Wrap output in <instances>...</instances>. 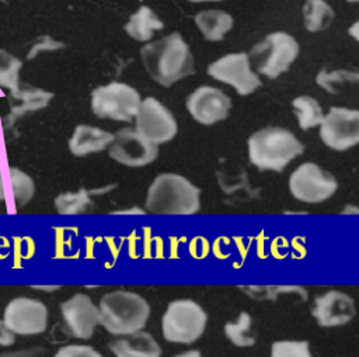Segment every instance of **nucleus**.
I'll list each match as a JSON object with an SVG mask.
<instances>
[{
	"label": "nucleus",
	"mask_w": 359,
	"mask_h": 357,
	"mask_svg": "<svg viewBox=\"0 0 359 357\" xmlns=\"http://www.w3.org/2000/svg\"><path fill=\"white\" fill-rule=\"evenodd\" d=\"M140 59L149 76L164 87L195 73L192 52L178 32L142 46Z\"/></svg>",
	"instance_id": "nucleus-1"
},
{
	"label": "nucleus",
	"mask_w": 359,
	"mask_h": 357,
	"mask_svg": "<svg viewBox=\"0 0 359 357\" xmlns=\"http://www.w3.org/2000/svg\"><path fill=\"white\" fill-rule=\"evenodd\" d=\"M144 207L157 215H194L201 209V190L181 174L163 173L150 184Z\"/></svg>",
	"instance_id": "nucleus-2"
},
{
	"label": "nucleus",
	"mask_w": 359,
	"mask_h": 357,
	"mask_svg": "<svg viewBox=\"0 0 359 357\" xmlns=\"http://www.w3.org/2000/svg\"><path fill=\"white\" fill-rule=\"evenodd\" d=\"M250 162L262 171H282L304 152V145L293 132L280 126L255 131L247 141Z\"/></svg>",
	"instance_id": "nucleus-3"
},
{
	"label": "nucleus",
	"mask_w": 359,
	"mask_h": 357,
	"mask_svg": "<svg viewBox=\"0 0 359 357\" xmlns=\"http://www.w3.org/2000/svg\"><path fill=\"white\" fill-rule=\"evenodd\" d=\"M101 325L114 336H126L139 330L150 316L149 302L137 292L115 290L100 299Z\"/></svg>",
	"instance_id": "nucleus-4"
},
{
	"label": "nucleus",
	"mask_w": 359,
	"mask_h": 357,
	"mask_svg": "<svg viewBox=\"0 0 359 357\" xmlns=\"http://www.w3.org/2000/svg\"><path fill=\"white\" fill-rule=\"evenodd\" d=\"M208 313L194 299H174L167 305L161 318V332L167 342L191 344L206 329Z\"/></svg>",
	"instance_id": "nucleus-5"
},
{
	"label": "nucleus",
	"mask_w": 359,
	"mask_h": 357,
	"mask_svg": "<svg viewBox=\"0 0 359 357\" xmlns=\"http://www.w3.org/2000/svg\"><path fill=\"white\" fill-rule=\"evenodd\" d=\"M250 55L259 73L275 79L294 62L299 55V44L290 34L275 31L257 44Z\"/></svg>",
	"instance_id": "nucleus-6"
},
{
	"label": "nucleus",
	"mask_w": 359,
	"mask_h": 357,
	"mask_svg": "<svg viewBox=\"0 0 359 357\" xmlns=\"http://www.w3.org/2000/svg\"><path fill=\"white\" fill-rule=\"evenodd\" d=\"M142 98L129 84L112 82L91 93V110L100 118L130 121L136 117Z\"/></svg>",
	"instance_id": "nucleus-7"
},
{
	"label": "nucleus",
	"mask_w": 359,
	"mask_h": 357,
	"mask_svg": "<svg viewBox=\"0 0 359 357\" xmlns=\"http://www.w3.org/2000/svg\"><path fill=\"white\" fill-rule=\"evenodd\" d=\"M290 194L306 204H320L332 197L338 188L337 178L320 164L306 162L289 176Z\"/></svg>",
	"instance_id": "nucleus-8"
},
{
	"label": "nucleus",
	"mask_w": 359,
	"mask_h": 357,
	"mask_svg": "<svg viewBox=\"0 0 359 357\" xmlns=\"http://www.w3.org/2000/svg\"><path fill=\"white\" fill-rule=\"evenodd\" d=\"M320 138L325 146L338 152L359 145V111L331 107L320 125Z\"/></svg>",
	"instance_id": "nucleus-9"
},
{
	"label": "nucleus",
	"mask_w": 359,
	"mask_h": 357,
	"mask_svg": "<svg viewBox=\"0 0 359 357\" xmlns=\"http://www.w3.org/2000/svg\"><path fill=\"white\" fill-rule=\"evenodd\" d=\"M3 322L15 335H39L48 327V308L39 299L17 297L6 305Z\"/></svg>",
	"instance_id": "nucleus-10"
},
{
	"label": "nucleus",
	"mask_w": 359,
	"mask_h": 357,
	"mask_svg": "<svg viewBox=\"0 0 359 357\" xmlns=\"http://www.w3.org/2000/svg\"><path fill=\"white\" fill-rule=\"evenodd\" d=\"M208 73L213 79L230 84L240 96L254 93L262 83L257 73L251 70L250 56L245 52L227 53L208 66Z\"/></svg>",
	"instance_id": "nucleus-11"
},
{
	"label": "nucleus",
	"mask_w": 359,
	"mask_h": 357,
	"mask_svg": "<svg viewBox=\"0 0 359 357\" xmlns=\"http://www.w3.org/2000/svg\"><path fill=\"white\" fill-rule=\"evenodd\" d=\"M135 129L150 142L160 145L171 141L178 126L174 115L160 101L147 97L142 100L135 117Z\"/></svg>",
	"instance_id": "nucleus-12"
},
{
	"label": "nucleus",
	"mask_w": 359,
	"mask_h": 357,
	"mask_svg": "<svg viewBox=\"0 0 359 357\" xmlns=\"http://www.w3.org/2000/svg\"><path fill=\"white\" fill-rule=\"evenodd\" d=\"M158 155V145L142 136L136 129L122 128L116 132L109 146V156L128 167H142Z\"/></svg>",
	"instance_id": "nucleus-13"
},
{
	"label": "nucleus",
	"mask_w": 359,
	"mask_h": 357,
	"mask_svg": "<svg viewBox=\"0 0 359 357\" xmlns=\"http://www.w3.org/2000/svg\"><path fill=\"white\" fill-rule=\"evenodd\" d=\"M311 316L321 327H339L356 316L355 299L339 290H328L314 298Z\"/></svg>",
	"instance_id": "nucleus-14"
},
{
	"label": "nucleus",
	"mask_w": 359,
	"mask_h": 357,
	"mask_svg": "<svg viewBox=\"0 0 359 357\" xmlns=\"http://www.w3.org/2000/svg\"><path fill=\"white\" fill-rule=\"evenodd\" d=\"M60 312L66 326L77 339H90L95 327L101 325L100 308L83 292L74 294L62 302Z\"/></svg>",
	"instance_id": "nucleus-15"
},
{
	"label": "nucleus",
	"mask_w": 359,
	"mask_h": 357,
	"mask_svg": "<svg viewBox=\"0 0 359 357\" xmlns=\"http://www.w3.org/2000/svg\"><path fill=\"white\" fill-rule=\"evenodd\" d=\"M192 118L202 125H213L227 118L231 101L227 94L212 86H201L187 98Z\"/></svg>",
	"instance_id": "nucleus-16"
},
{
	"label": "nucleus",
	"mask_w": 359,
	"mask_h": 357,
	"mask_svg": "<svg viewBox=\"0 0 359 357\" xmlns=\"http://www.w3.org/2000/svg\"><path fill=\"white\" fill-rule=\"evenodd\" d=\"M115 357H161L158 342L147 332L139 330L109 343Z\"/></svg>",
	"instance_id": "nucleus-17"
},
{
	"label": "nucleus",
	"mask_w": 359,
	"mask_h": 357,
	"mask_svg": "<svg viewBox=\"0 0 359 357\" xmlns=\"http://www.w3.org/2000/svg\"><path fill=\"white\" fill-rule=\"evenodd\" d=\"M6 188L8 190L4 193L1 202L11 201L15 209L25 207L35 193L32 178L17 167H8L7 178H4L3 171L0 169V195Z\"/></svg>",
	"instance_id": "nucleus-18"
},
{
	"label": "nucleus",
	"mask_w": 359,
	"mask_h": 357,
	"mask_svg": "<svg viewBox=\"0 0 359 357\" xmlns=\"http://www.w3.org/2000/svg\"><path fill=\"white\" fill-rule=\"evenodd\" d=\"M115 135L97 126L79 125L69 139V150L74 156H87L111 146Z\"/></svg>",
	"instance_id": "nucleus-19"
},
{
	"label": "nucleus",
	"mask_w": 359,
	"mask_h": 357,
	"mask_svg": "<svg viewBox=\"0 0 359 357\" xmlns=\"http://www.w3.org/2000/svg\"><path fill=\"white\" fill-rule=\"evenodd\" d=\"M195 24L206 41H222L233 28V17L222 10H205L195 15Z\"/></svg>",
	"instance_id": "nucleus-20"
},
{
	"label": "nucleus",
	"mask_w": 359,
	"mask_h": 357,
	"mask_svg": "<svg viewBox=\"0 0 359 357\" xmlns=\"http://www.w3.org/2000/svg\"><path fill=\"white\" fill-rule=\"evenodd\" d=\"M163 27V21L151 11V8L142 6L135 14L130 15L129 21L125 24V31L133 39L144 42L153 37L154 31L161 30Z\"/></svg>",
	"instance_id": "nucleus-21"
},
{
	"label": "nucleus",
	"mask_w": 359,
	"mask_h": 357,
	"mask_svg": "<svg viewBox=\"0 0 359 357\" xmlns=\"http://www.w3.org/2000/svg\"><path fill=\"white\" fill-rule=\"evenodd\" d=\"M335 17L332 7L325 0H306L303 4L304 27L310 32L328 28Z\"/></svg>",
	"instance_id": "nucleus-22"
},
{
	"label": "nucleus",
	"mask_w": 359,
	"mask_h": 357,
	"mask_svg": "<svg viewBox=\"0 0 359 357\" xmlns=\"http://www.w3.org/2000/svg\"><path fill=\"white\" fill-rule=\"evenodd\" d=\"M226 337L236 347H252L257 342L252 330V318L248 312H240L238 318L233 322H227L223 327Z\"/></svg>",
	"instance_id": "nucleus-23"
},
{
	"label": "nucleus",
	"mask_w": 359,
	"mask_h": 357,
	"mask_svg": "<svg viewBox=\"0 0 359 357\" xmlns=\"http://www.w3.org/2000/svg\"><path fill=\"white\" fill-rule=\"evenodd\" d=\"M292 107L299 121V126L306 131L321 125L324 114L318 101L310 96H299L292 101Z\"/></svg>",
	"instance_id": "nucleus-24"
},
{
	"label": "nucleus",
	"mask_w": 359,
	"mask_h": 357,
	"mask_svg": "<svg viewBox=\"0 0 359 357\" xmlns=\"http://www.w3.org/2000/svg\"><path fill=\"white\" fill-rule=\"evenodd\" d=\"M14 100H18L17 104L11 105V117H20L28 111H35L48 105L52 98V94L41 89H29L25 91H17L13 94Z\"/></svg>",
	"instance_id": "nucleus-25"
},
{
	"label": "nucleus",
	"mask_w": 359,
	"mask_h": 357,
	"mask_svg": "<svg viewBox=\"0 0 359 357\" xmlns=\"http://www.w3.org/2000/svg\"><path fill=\"white\" fill-rule=\"evenodd\" d=\"M91 205L88 191L80 190L77 193H62L55 198V208L63 215H76L86 211Z\"/></svg>",
	"instance_id": "nucleus-26"
},
{
	"label": "nucleus",
	"mask_w": 359,
	"mask_h": 357,
	"mask_svg": "<svg viewBox=\"0 0 359 357\" xmlns=\"http://www.w3.org/2000/svg\"><path fill=\"white\" fill-rule=\"evenodd\" d=\"M22 63L14 55L0 49V86L11 90V94L18 91V73Z\"/></svg>",
	"instance_id": "nucleus-27"
},
{
	"label": "nucleus",
	"mask_w": 359,
	"mask_h": 357,
	"mask_svg": "<svg viewBox=\"0 0 359 357\" xmlns=\"http://www.w3.org/2000/svg\"><path fill=\"white\" fill-rule=\"evenodd\" d=\"M269 354L271 357H313L307 340H275Z\"/></svg>",
	"instance_id": "nucleus-28"
},
{
	"label": "nucleus",
	"mask_w": 359,
	"mask_h": 357,
	"mask_svg": "<svg viewBox=\"0 0 359 357\" xmlns=\"http://www.w3.org/2000/svg\"><path fill=\"white\" fill-rule=\"evenodd\" d=\"M316 82L318 86H321L324 90H327L328 93L335 94L337 93V87L344 84V83H359V72H351V70H337V72H325L321 70L317 77Z\"/></svg>",
	"instance_id": "nucleus-29"
},
{
	"label": "nucleus",
	"mask_w": 359,
	"mask_h": 357,
	"mask_svg": "<svg viewBox=\"0 0 359 357\" xmlns=\"http://www.w3.org/2000/svg\"><path fill=\"white\" fill-rule=\"evenodd\" d=\"M53 357H104L94 347L87 344H67L60 347Z\"/></svg>",
	"instance_id": "nucleus-30"
},
{
	"label": "nucleus",
	"mask_w": 359,
	"mask_h": 357,
	"mask_svg": "<svg viewBox=\"0 0 359 357\" xmlns=\"http://www.w3.org/2000/svg\"><path fill=\"white\" fill-rule=\"evenodd\" d=\"M42 354H43V349L39 346H34L29 349L4 351L0 354V357H41Z\"/></svg>",
	"instance_id": "nucleus-31"
},
{
	"label": "nucleus",
	"mask_w": 359,
	"mask_h": 357,
	"mask_svg": "<svg viewBox=\"0 0 359 357\" xmlns=\"http://www.w3.org/2000/svg\"><path fill=\"white\" fill-rule=\"evenodd\" d=\"M14 342H15V333L11 332L1 319L0 320V346L8 347V346L14 344Z\"/></svg>",
	"instance_id": "nucleus-32"
},
{
	"label": "nucleus",
	"mask_w": 359,
	"mask_h": 357,
	"mask_svg": "<svg viewBox=\"0 0 359 357\" xmlns=\"http://www.w3.org/2000/svg\"><path fill=\"white\" fill-rule=\"evenodd\" d=\"M112 215H143V214H146L143 209H140V208H130V209H121V211H114V212H111Z\"/></svg>",
	"instance_id": "nucleus-33"
},
{
	"label": "nucleus",
	"mask_w": 359,
	"mask_h": 357,
	"mask_svg": "<svg viewBox=\"0 0 359 357\" xmlns=\"http://www.w3.org/2000/svg\"><path fill=\"white\" fill-rule=\"evenodd\" d=\"M62 285H31V288L34 290H39V291H45V292H53V291H57Z\"/></svg>",
	"instance_id": "nucleus-34"
},
{
	"label": "nucleus",
	"mask_w": 359,
	"mask_h": 357,
	"mask_svg": "<svg viewBox=\"0 0 359 357\" xmlns=\"http://www.w3.org/2000/svg\"><path fill=\"white\" fill-rule=\"evenodd\" d=\"M348 32H349V35H351L352 38H355V39L359 42V20H358L356 22H353V24L349 27Z\"/></svg>",
	"instance_id": "nucleus-35"
},
{
	"label": "nucleus",
	"mask_w": 359,
	"mask_h": 357,
	"mask_svg": "<svg viewBox=\"0 0 359 357\" xmlns=\"http://www.w3.org/2000/svg\"><path fill=\"white\" fill-rule=\"evenodd\" d=\"M174 357H202L201 351L199 350H188V351H184V353H180Z\"/></svg>",
	"instance_id": "nucleus-36"
},
{
	"label": "nucleus",
	"mask_w": 359,
	"mask_h": 357,
	"mask_svg": "<svg viewBox=\"0 0 359 357\" xmlns=\"http://www.w3.org/2000/svg\"><path fill=\"white\" fill-rule=\"evenodd\" d=\"M194 3H206V1H222V0H189Z\"/></svg>",
	"instance_id": "nucleus-37"
},
{
	"label": "nucleus",
	"mask_w": 359,
	"mask_h": 357,
	"mask_svg": "<svg viewBox=\"0 0 359 357\" xmlns=\"http://www.w3.org/2000/svg\"><path fill=\"white\" fill-rule=\"evenodd\" d=\"M346 1H349V3H359V0H346Z\"/></svg>",
	"instance_id": "nucleus-38"
}]
</instances>
